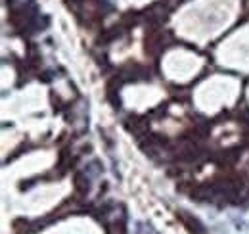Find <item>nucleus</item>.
Here are the masks:
<instances>
[{
    "instance_id": "1",
    "label": "nucleus",
    "mask_w": 249,
    "mask_h": 234,
    "mask_svg": "<svg viewBox=\"0 0 249 234\" xmlns=\"http://www.w3.org/2000/svg\"><path fill=\"white\" fill-rule=\"evenodd\" d=\"M177 219H180V223L186 227L192 234H205V227L199 219H196L194 215H190L186 211H178L177 213Z\"/></svg>"
},
{
    "instance_id": "2",
    "label": "nucleus",
    "mask_w": 249,
    "mask_h": 234,
    "mask_svg": "<svg viewBox=\"0 0 249 234\" xmlns=\"http://www.w3.org/2000/svg\"><path fill=\"white\" fill-rule=\"evenodd\" d=\"M163 48H165L163 31H148V33H146V52H150V54H159Z\"/></svg>"
},
{
    "instance_id": "3",
    "label": "nucleus",
    "mask_w": 249,
    "mask_h": 234,
    "mask_svg": "<svg viewBox=\"0 0 249 234\" xmlns=\"http://www.w3.org/2000/svg\"><path fill=\"white\" fill-rule=\"evenodd\" d=\"M89 190H90V179L87 177V173H83V171L75 173V192L79 196H87Z\"/></svg>"
},
{
    "instance_id": "4",
    "label": "nucleus",
    "mask_w": 249,
    "mask_h": 234,
    "mask_svg": "<svg viewBox=\"0 0 249 234\" xmlns=\"http://www.w3.org/2000/svg\"><path fill=\"white\" fill-rule=\"evenodd\" d=\"M126 129H128V131H132L136 136H140V134H144L146 131H148V123H146L144 119L132 117V119H128V121H126Z\"/></svg>"
},
{
    "instance_id": "5",
    "label": "nucleus",
    "mask_w": 249,
    "mask_h": 234,
    "mask_svg": "<svg viewBox=\"0 0 249 234\" xmlns=\"http://www.w3.org/2000/svg\"><path fill=\"white\" fill-rule=\"evenodd\" d=\"M136 227H138V234H157L156 231H154V227L148 225V223H138Z\"/></svg>"
}]
</instances>
